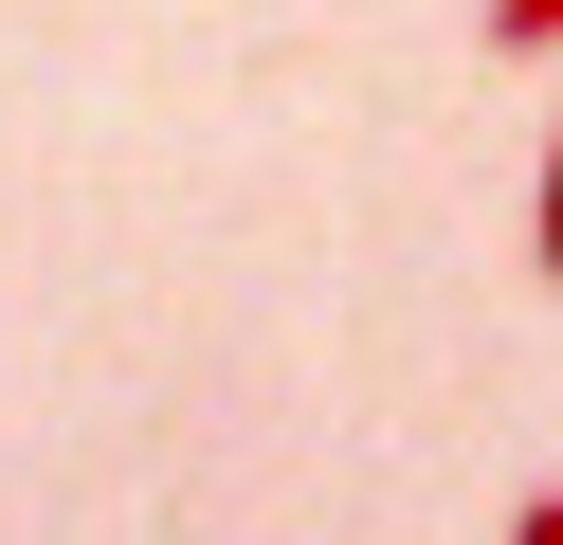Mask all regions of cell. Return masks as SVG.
<instances>
[{"instance_id": "cell-1", "label": "cell", "mask_w": 563, "mask_h": 545, "mask_svg": "<svg viewBox=\"0 0 563 545\" xmlns=\"http://www.w3.org/2000/svg\"><path fill=\"white\" fill-rule=\"evenodd\" d=\"M473 36L490 55H563V0H473Z\"/></svg>"}, {"instance_id": "cell-3", "label": "cell", "mask_w": 563, "mask_h": 545, "mask_svg": "<svg viewBox=\"0 0 563 545\" xmlns=\"http://www.w3.org/2000/svg\"><path fill=\"white\" fill-rule=\"evenodd\" d=\"M509 545H563V491H527V509H509Z\"/></svg>"}, {"instance_id": "cell-2", "label": "cell", "mask_w": 563, "mask_h": 545, "mask_svg": "<svg viewBox=\"0 0 563 545\" xmlns=\"http://www.w3.org/2000/svg\"><path fill=\"white\" fill-rule=\"evenodd\" d=\"M527 254H545V291H563V128H545V218H527Z\"/></svg>"}]
</instances>
